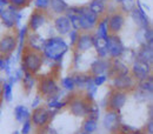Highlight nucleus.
Here are the masks:
<instances>
[{"instance_id":"f257e3e1","label":"nucleus","mask_w":153,"mask_h":134,"mask_svg":"<svg viewBox=\"0 0 153 134\" xmlns=\"http://www.w3.org/2000/svg\"><path fill=\"white\" fill-rule=\"evenodd\" d=\"M67 51L68 45L61 37H51L50 39H46L41 52L46 59L53 62H60Z\"/></svg>"},{"instance_id":"f03ea898","label":"nucleus","mask_w":153,"mask_h":134,"mask_svg":"<svg viewBox=\"0 0 153 134\" xmlns=\"http://www.w3.org/2000/svg\"><path fill=\"white\" fill-rule=\"evenodd\" d=\"M21 70L27 71L32 74H38L40 70L42 68L44 64V54L40 51H36L25 46L21 51Z\"/></svg>"},{"instance_id":"7ed1b4c3","label":"nucleus","mask_w":153,"mask_h":134,"mask_svg":"<svg viewBox=\"0 0 153 134\" xmlns=\"http://www.w3.org/2000/svg\"><path fill=\"white\" fill-rule=\"evenodd\" d=\"M72 8L78 16L80 32H91L96 28L99 17L94 14L87 6H74Z\"/></svg>"},{"instance_id":"20e7f679","label":"nucleus","mask_w":153,"mask_h":134,"mask_svg":"<svg viewBox=\"0 0 153 134\" xmlns=\"http://www.w3.org/2000/svg\"><path fill=\"white\" fill-rule=\"evenodd\" d=\"M60 94V88L53 77H41L38 80V96L46 98V100Z\"/></svg>"},{"instance_id":"39448f33","label":"nucleus","mask_w":153,"mask_h":134,"mask_svg":"<svg viewBox=\"0 0 153 134\" xmlns=\"http://www.w3.org/2000/svg\"><path fill=\"white\" fill-rule=\"evenodd\" d=\"M126 101H127V93L113 88L105 100V106L107 111L120 112V110L126 105Z\"/></svg>"},{"instance_id":"423d86ee","label":"nucleus","mask_w":153,"mask_h":134,"mask_svg":"<svg viewBox=\"0 0 153 134\" xmlns=\"http://www.w3.org/2000/svg\"><path fill=\"white\" fill-rule=\"evenodd\" d=\"M106 48H107V58L108 59L121 58L126 50L118 34H108L107 40H106Z\"/></svg>"},{"instance_id":"0eeeda50","label":"nucleus","mask_w":153,"mask_h":134,"mask_svg":"<svg viewBox=\"0 0 153 134\" xmlns=\"http://www.w3.org/2000/svg\"><path fill=\"white\" fill-rule=\"evenodd\" d=\"M0 18H1V21H2V24L6 28L13 30L14 27L18 26V22L21 19V14L19 13V10L8 5L7 8H4Z\"/></svg>"},{"instance_id":"6e6552de","label":"nucleus","mask_w":153,"mask_h":134,"mask_svg":"<svg viewBox=\"0 0 153 134\" xmlns=\"http://www.w3.org/2000/svg\"><path fill=\"white\" fill-rule=\"evenodd\" d=\"M53 112H51L47 107L45 106H38L34 108L33 113L31 114V122H33L36 126L38 127H44L47 126V124L51 121V119L53 118Z\"/></svg>"},{"instance_id":"1a4fd4ad","label":"nucleus","mask_w":153,"mask_h":134,"mask_svg":"<svg viewBox=\"0 0 153 134\" xmlns=\"http://www.w3.org/2000/svg\"><path fill=\"white\" fill-rule=\"evenodd\" d=\"M18 38L14 33H7L0 39V56L11 57V54L17 50Z\"/></svg>"},{"instance_id":"9d476101","label":"nucleus","mask_w":153,"mask_h":134,"mask_svg":"<svg viewBox=\"0 0 153 134\" xmlns=\"http://www.w3.org/2000/svg\"><path fill=\"white\" fill-rule=\"evenodd\" d=\"M113 88L118 90V91H123V92H132L133 90L137 88V81L134 80L132 76L125 74V76H119V77L113 78L112 81Z\"/></svg>"},{"instance_id":"9b49d317","label":"nucleus","mask_w":153,"mask_h":134,"mask_svg":"<svg viewBox=\"0 0 153 134\" xmlns=\"http://www.w3.org/2000/svg\"><path fill=\"white\" fill-rule=\"evenodd\" d=\"M130 74L132 76L135 81H140L144 80L149 77L150 74H152V65H149L146 62L135 60L130 70Z\"/></svg>"},{"instance_id":"f8f14e48","label":"nucleus","mask_w":153,"mask_h":134,"mask_svg":"<svg viewBox=\"0 0 153 134\" xmlns=\"http://www.w3.org/2000/svg\"><path fill=\"white\" fill-rule=\"evenodd\" d=\"M87 100L84 96H73L68 101V107L71 113L76 116H86L87 114Z\"/></svg>"},{"instance_id":"ddd939ff","label":"nucleus","mask_w":153,"mask_h":134,"mask_svg":"<svg viewBox=\"0 0 153 134\" xmlns=\"http://www.w3.org/2000/svg\"><path fill=\"white\" fill-rule=\"evenodd\" d=\"M47 19H48V17L46 14V11H41V10L36 8L32 12V14H31V17L28 19V24H27L28 31H31V32L39 31L46 24Z\"/></svg>"},{"instance_id":"4468645a","label":"nucleus","mask_w":153,"mask_h":134,"mask_svg":"<svg viewBox=\"0 0 153 134\" xmlns=\"http://www.w3.org/2000/svg\"><path fill=\"white\" fill-rule=\"evenodd\" d=\"M76 48V52L84 53L93 48V33L91 32H79V36L76 39V44L73 46Z\"/></svg>"},{"instance_id":"2eb2a0df","label":"nucleus","mask_w":153,"mask_h":134,"mask_svg":"<svg viewBox=\"0 0 153 134\" xmlns=\"http://www.w3.org/2000/svg\"><path fill=\"white\" fill-rule=\"evenodd\" d=\"M128 73H130L128 66L123 60H120V58L110 59V67H108V71L106 73L107 77L113 79L115 77L125 76V74H128Z\"/></svg>"},{"instance_id":"dca6fc26","label":"nucleus","mask_w":153,"mask_h":134,"mask_svg":"<svg viewBox=\"0 0 153 134\" xmlns=\"http://www.w3.org/2000/svg\"><path fill=\"white\" fill-rule=\"evenodd\" d=\"M137 5H138V6H137V7H134L133 11L131 12V17H132V19H133L134 24H135L140 30H144V28H149V27H151L150 19H149V17L146 16L145 11L143 10L141 4L139 2V0H138Z\"/></svg>"},{"instance_id":"f3484780","label":"nucleus","mask_w":153,"mask_h":134,"mask_svg":"<svg viewBox=\"0 0 153 134\" xmlns=\"http://www.w3.org/2000/svg\"><path fill=\"white\" fill-rule=\"evenodd\" d=\"M125 25V16L123 12H115L111 16H107V26L110 34H119Z\"/></svg>"},{"instance_id":"a211bd4d","label":"nucleus","mask_w":153,"mask_h":134,"mask_svg":"<svg viewBox=\"0 0 153 134\" xmlns=\"http://www.w3.org/2000/svg\"><path fill=\"white\" fill-rule=\"evenodd\" d=\"M102 124H104V127H105L108 132L115 133V132L118 131L119 125L121 124V122H120V115H119V112L107 111L106 114H105V116H104Z\"/></svg>"},{"instance_id":"6ab92c4d","label":"nucleus","mask_w":153,"mask_h":134,"mask_svg":"<svg viewBox=\"0 0 153 134\" xmlns=\"http://www.w3.org/2000/svg\"><path fill=\"white\" fill-rule=\"evenodd\" d=\"M108 67H110V59H107V58H97L96 60L91 64L90 74L92 77L106 74L107 71H108Z\"/></svg>"},{"instance_id":"aec40b11","label":"nucleus","mask_w":153,"mask_h":134,"mask_svg":"<svg viewBox=\"0 0 153 134\" xmlns=\"http://www.w3.org/2000/svg\"><path fill=\"white\" fill-rule=\"evenodd\" d=\"M54 28L57 30V32L60 36H66L70 33V31L72 30V25L68 18L66 17V14L58 16L54 19Z\"/></svg>"},{"instance_id":"412c9836","label":"nucleus","mask_w":153,"mask_h":134,"mask_svg":"<svg viewBox=\"0 0 153 134\" xmlns=\"http://www.w3.org/2000/svg\"><path fill=\"white\" fill-rule=\"evenodd\" d=\"M26 41H27V45L26 46H28L32 50H36V51H40L41 52L46 39L44 38V37H41V36H39V34H37V32H31V33L27 34Z\"/></svg>"},{"instance_id":"4be33fe9","label":"nucleus","mask_w":153,"mask_h":134,"mask_svg":"<svg viewBox=\"0 0 153 134\" xmlns=\"http://www.w3.org/2000/svg\"><path fill=\"white\" fill-rule=\"evenodd\" d=\"M135 60H139V61H143V62H146L149 65H152L153 62V48L152 46L150 45H143L138 53H137V59Z\"/></svg>"},{"instance_id":"5701e85b","label":"nucleus","mask_w":153,"mask_h":134,"mask_svg":"<svg viewBox=\"0 0 153 134\" xmlns=\"http://www.w3.org/2000/svg\"><path fill=\"white\" fill-rule=\"evenodd\" d=\"M137 90L146 96H151L153 92V78L152 74H150L149 77L144 80H140L138 81V85H137Z\"/></svg>"},{"instance_id":"b1692460","label":"nucleus","mask_w":153,"mask_h":134,"mask_svg":"<svg viewBox=\"0 0 153 134\" xmlns=\"http://www.w3.org/2000/svg\"><path fill=\"white\" fill-rule=\"evenodd\" d=\"M87 7L94 13L97 14L99 18L104 16L105 11H106V7H107V0H92Z\"/></svg>"},{"instance_id":"393cba45","label":"nucleus","mask_w":153,"mask_h":134,"mask_svg":"<svg viewBox=\"0 0 153 134\" xmlns=\"http://www.w3.org/2000/svg\"><path fill=\"white\" fill-rule=\"evenodd\" d=\"M21 81H22L25 92L30 93L33 90L34 84H36V74H32V73H30L27 71H24L22 72V77H21Z\"/></svg>"},{"instance_id":"a878e982","label":"nucleus","mask_w":153,"mask_h":134,"mask_svg":"<svg viewBox=\"0 0 153 134\" xmlns=\"http://www.w3.org/2000/svg\"><path fill=\"white\" fill-rule=\"evenodd\" d=\"M50 6H51L52 12L56 13V14H59V16L65 14L67 8L70 7L65 0H51L50 1Z\"/></svg>"},{"instance_id":"bb28decb","label":"nucleus","mask_w":153,"mask_h":134,"mask_svg":"<svg viewBox=\"0 0 153 134\" xmlns=\"http://www.w3.org/2000/svg\"><path fill=\"white\" fill-rule=\"evenodd\" d=\"M73 80H74V84H76V88H81V90H85V87L87 86V84L92 80V76L91 74H85V73H78L72 76Z\"/></svg>"},{"instance_id":"cd10ccee","label":"nucleus","mask_w":153,"mask_h":134,"mask_svg":"<svg viewBox=\"0 0 153 134\" xmlns=\"http://www.w3.org/2000/svg\"><path fill=\"white\" fill-rule=\"evenodd\" d=\"M14 116L16 119L19 121V122H25L26 120H28L31 118V113L28 111V108L24 105H18L16 108H14Z\"/></svg>"},{"instance_id":"c85d7f7f","label":"nucleus","mask_w":153,"mask_h":134,"mask_svg":"<svg viewBox=\"0 0 153 134\" xmlns=\"http://www.w3.org/2000/svg\"><path fill=\"white\" fill-rule=\"evenodd\" d=\"M13 84L11 81H4L2 86H1V94H2V99L7 102H10L13 98Z\"/></svg>"},{"instance_id":"c756f323","label":"nucleus","mask_w":153,"mask_h":134,"mask_svg":"<svg viewBox=\"0 0 153 134\" xmlns=\"http://www.w3.org/2000/svg\"><path fill=\"white\" fill-rule=\"evenodd\" d=\"M99 113H100V111H99V106L97 105L93 100H92V101H88V102H87V114H86V116L90 118V119L98 120Z\"/></svg>"},{"instance_id":"7c9ffc66","label":"nucleus","mask_w":153,"mask_h":134,"mask_svg":"<svg viewBox=\"0 0 153 134\" xmlns=\"http://www.w3.org/2000/svg\"><path fill=\"white\" fill-rule=\"evenodd\" d=\"M97 127H98V122H97V120L87 118V119L85 120V122H84L82 130H84V132H85V133L92 134L97 130Z\"/></svg>"},{"instance_id":"2f4dec72","label":"nucleus","mask_w":153,"mask_h":134,"mask_svg":"<svg viewBox=\"0 0 153 134\" xmlns=\"http://www.w3.org/2000/svg\"><path fill=\"white\" fill-rule=\"evenodd\" d=\"M61 86H62V88H64L65 91H68V92H73L76 88L72 76L62 78V80H61Z\"/></svg>"},{"instance_id":"473e14b6","label":"nucleus","mask_w":153,"mask_h":134,"mask_svg":"<svg viewBox=\"0 0 153 134\" xmlns=\"http://www.w3.org/2000/svg\"><path fill=\"white\" fill-rule=\"evenodd\" d=\"M0 72H6L11 74V58L6 56H0Z\"/></svg>"},{"instance_id":"72a5a7b5","label":"nucleus","mask_w":153,"mask_h":134,"mask_svg":"<svg viewBox=\"0 0 153 134\" xmlns=\"http://www.w3.org/2000/svg\"><path fill=\"white\" fill-rule=\"evenodd\" d=\"M121 5V10L125 13H131L133 11V8L135 7V1L134 0H123L120 2Z\"/></svg>"},{"instance_id":"f704fd0d","label":"nucleus","mask_w":153,"mask_h":134,"mask_svg":"<svg viewBox=\"0 0 153 134\" xmlns=\"http://www.w3.org/2000/svg\"><path fill=\"white\" fill-rule=\"evenodd\" d=\"M30 0H8V5L16 7L17 10H21L26 6H28Z\"/></svg>"},{"instance_id":"c9c22d12","label":"nucleus","mask_w":153,"mask_h":134,"mask_svg":"<svg viewBox=\"0 0 153 134\" xmlns=\"http://www.w3.org/2000/svg\"><path fill=\"white\" fill-rule=\"evenodd\" d=\"M93 84L96 85L97 87L99 86H102L106 81H107V76L106 74H101V76H97V77H93Z\"/></svg>"},{"instance_id":"e433bc0d","label":"nucleus","mask_w":153,"mask_h":134,"mask_svg":"<svg viewBox=\"0 0 153 134\" xmlns=\"http://www.w3.org/2000/svg\"><path fill=\"white\" fill-rule=\"evenodd\" d=\"M50 1L51 0H36V7L41 11H46L50 7Z\"/></svg>"},{"instance_id":"4c0bfd02","label":"nucleus","mask_w":153,"mask_h":134,"mask_svg":"<svg viewBox=\"0 0 153 134\" xmlns=\"http://www.w3.org/2000/svg\"><path fill=\"white\" fill-rule=\"evenodd\" d=\"M39 134H59L57 132L56 128L53 127H50V126H44V127H40L39 130Z\"/></svg>"},{"instance_id":"58836bf2","label":"nucleus","mask_w":153,"mask_h":134,"mask_svg":"<svg viewBox=\"0 0 153 134\" xmlns=\"http://www.w3.org/2000/svg\"><path fill=\"white\" fill-rule=\"evenodd\" d=\"M31 127H32V122H31V120L28 119V120H26V121L24 122V125H22L21 134H30V132H31Z\"/></svg>"},{"instance_id":"ea45409f","label":"nucleus","mask_w":153,"mask_h":134,"mask_svg":"<svg viewBox=\"0 0 153 134\" xmlns=\"http://www.w3.org/2000/svg\"><path fill=\"white\" fill-rule=\"evenodd\" d=\"M68 36H70V41H71L72 46H74L76 39H78V36H79V31H76V30H73V28H72V30L70 31Z\"/></svg>"},{"instance_id":"a19ab883","label":"nucleus","mask_w":153,"mask_h":134,"mask_svg":"<svg viewBox=\"0 0 153 134\" xmlns=\"http://www.w3.org/2000/svg\"><path fill=\"white\" fill-rule=\"evenodd\" d=\"M147 130H149V134L153 133V124H152V119H150L149 124H147Z\"/></svg>"},{"instance_id":"79ce46f5","label":"nucleus","mask_w":153,"mask_h":134,"mask_svg":"<svg viewBox=\"0 0 153 134\" xmlns=\"http://www.w3.org/2000/svg\"><path fill=\"white\" fill-rule=\"evenodd\" d=\"M39 101H40V96H37L36 98V100H33V104H32V106H33V108H36V107H38V104Z\"/></svg>"},{"instance_id":"37998d69","label":"nucleus","mask_w":153,"mask_h":134,"mask_svg":"<svg viewBox=\"0 0 153 134\" xmlns=\"http://www.w3.org/2000/svg\"><path fill=\"white\" fill-rule=\"evenodd\" d=\"M0 5H1L2 7L7 6V5H8V0H0Z\"/></svg>"},{"instance_id":"c03bdc74","label":"nucleus","mask_w":153,"mask_h":134,"mask_svg":"<svg viewBox=\"0 0 153 134\" xmlns=\"http://www.w3.org/2000/svg\"><path fill=\"white\" fill-rule=\"evenodd\" d=\"M2 11H4V7L0 5V16H1V13H2Z\"/></svg>"},{"instance_id":"a18cd8bd","label":"nucleus","mask_w":153,"mask_h":134,"mask_svg":"<svg viewBox=\"0 0 153 134\" xmlns=\"http://www.w3.org/2000/svg\"><path fill=\"white\" fill-rule=\"evenodd\" d=\"M115 1H117V2H119V4H120V2H121V1H123V0H115Z\"/></svg>"},{"instance_id":"49530a36","label":"nucleus","mask_w":153,"mask_h":134,"mask_svg":"<svg viewBox=\"0 0 153 134\" xmlns=\"http://www.w3.org/2000/svg\"><path fill=\"white\" fill-rule=\"evenodd\" d=\"M79 134H90V133H79Z\"/></svg>"},{"instance_id":"de8ad7c7","label":"nucleus","mask_w":153,"mask_h":134,"mask_svg":"<svg viewBox=\"0 0 153 134\" xmlns=\"http://www.w3.org/2000/svg\"><path fill=\"white\" fill-rule=\"evenodd\" d=\"M14 134H19V133H18V132H16V133H14Z\"/></svg>"}]
</instances>
